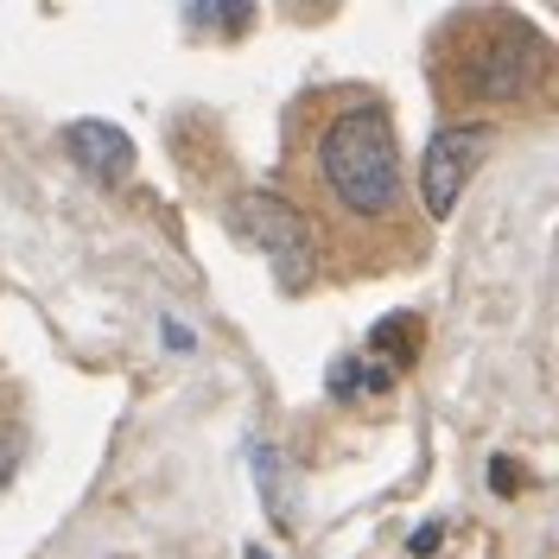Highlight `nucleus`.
<instances>
[{
    "label": "nucleus",
    "mask_w": 559,
    "mask_h": 559,
    "mask_svg": "<svg viewBox=\"0 0 559 559\" xmlns=\"http://www.w3.org/2000/svg\"><path fill=\"white\" fill-rule=\"evenodd\" d=\"M306 185V229L337 267H401L426 248V216H414L401 178L394 115L369 90L312 96L306 108V153L293 159Z\"/></svg>",
    "instance_id": "nucleus-1"
},
{
    "label": "nucleus",
    "mask_w": 559,
    "mask_h": 559,
    "mask_svg": "<svg viewBox=\"0 0 559 559\" xmlns=\"http://www.w3.org/2000/svg\"><path fill=\"white\" fill-rule=\"evenodd\" d=\"M554 51L522 13H457L432 45V90L445 108H509L547 90Z\"/></svg>",
    "instance_id": "nucleus-2"
},
{
    "label": "nucleus",
    "mask_w": 559,
    "mask_h": 559,
    "mask_svg": "<svg viewBox=\"0 0 559 559\" xmlns=\"http://www.w3.org/2000/svg\"><path fill=\"white\" fill-rule=\"evenodd\" d=\"M229 216H236V229L248 242L274 261V280L286 293H306L318 280V242L306 229V216H299V204H286L274 191H248V198H236Z\"/></svg>",
    "instance_id": "nucleus-3"
},
{
    "label": "nucleus",
    "mask_w": 559,
    "mask_h": 559,
    "mask_svg": "<svg viewBox=\"0 0 559 559\" xmlns=\"http://www.w3.org/2000/svg\"><path fill=\"white\" fill-rule=\"evenodd\" d=\"M489 140H496L489 121H445L439 134L426 140V153H419V210H426V223H445L457 210L471 173L484 166Z\"/></svg>",
    "instance_id": "nucleus-4"
},
{
    "label": "nucleus",
    "mask_w": 559,
    "mask_h": 559,
    "mask_svg": "<svg viewBox=\"0 0 559 559\" xmlns=\"http://www.w3.org/2000/svg\"><path fill=\"white\" fill-rule=\"evenodd\" d=\"M64 153L96 178V185H121V178L134 173V140L121 134L115 121H70Z\"/></svg>",
    "instance_id": "nucleus-5"
},
{
    "label": "nucleus",
    "mask_w": 559,
    "mask_h": 559,
    "mask_svg": "<svg viewBox=\"0 0 559 559\" xmlns=\"http://www.w3.org/2000/svg\"><path fill=\"white\" fill-rule=\"evenodd\" d=\"M324 388H331V401L388 394V388H394V369H376L369 356H337V362H331V376H324Z\"/></svg>",
    "instance_id": "nucleus-6"
},
{
    "label": "nucleus",
    "mask_w": 559,
    "mask_h": 559,
    "mask_svg": "<svg viewBox=\"0 0 559 559\" xmlns=\"http://www.w3.org/2000/svg\"><path fill=\"white\" fill-rule=\"evenodd\" d=\"M419 337H426V324H419V318H407V312H394V318H382V324L369 331V349H362V356H388L394 369H414Z\"/></svg>",
    "instance_id": "nucleus-7"
},
{
    "label": "nucleus",
    "mask_w": 559,
    "mask_h": 559,
    "mask_svg": "<svg viewBox=\"0 0 559 559\" xmlns=\"http://www.w3.org/2000/svg\"><path fill=\"white\" fill-rule=\"evenodd\" d=\"M185 20H191V26H216V33H229V38H242L248 26H254L248 7H191Z\"/></svg>",
    "instance_id": "nucleus-8"
},
{
    "label": "nucleus",
    "mask_w": 559,
    "mask_h": 559,
    "mask_svg": "<svg viewBox=\"0 0 559 559\" xmlns=\"http://www.w3.org/2000/svg\"><path fill=\"white\" fill-rule=\"evenodd\" d=\"M522 484H527V477L509 464V457H496V464H489V489H496V496H515Z\"/></svg>",
    "instance_id": "nucleus-9"
},
{
    "label": "nucleus",
    "mask_w": 559,
    "mask_h": 559,
    "mask_svg": "<svg viewBox=\"0 0 559 559\" xmlns=\"http://www.w3.org/2000/svg\"><path fill=\"white\" fill-rule=\"evenodd\" d=\"M439 534H445V527H419V534H414V554H432V547H439Z\"/></svg>",
    "instance_id": "nucleus-10"
},
{
    "label": "nucleus",
    "mask_w": 559,
    "mask_h": 559,
    "mask_svg": "<svg viewBox=\"0 0 559 559\" xmlns=\"http://www.w3.org/2000/svg\"><path fill=\"white\" fill-rule=\"evenodd\" d=\"M7 477H13V439L0 432V484H7Z\"/></svg>",
    "instance_id": "nucleus-11"
},
{
    "label": "nucleus",
    "mask_w": 559,
    "mask_h": 559,
    "mask_svg": "<svg viewBox=\"0 0 559 559\" xmlns=\"http://www.w3.org/2000/svg\"><path fill=\"white\" fill-rule=\"evenodd\" d=\"M248 559H267V554H261V547H248Z\"/></svg>",
    "instance_id": "nucleus-12"
}]
</instances>
